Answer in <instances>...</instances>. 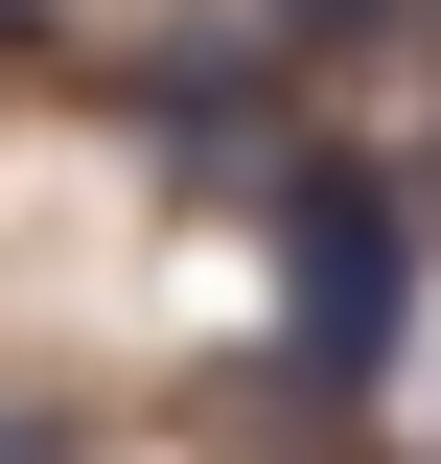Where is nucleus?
I'll return each instance as SVG.
<instances>
[{
  "mask_svg": "<svg viewBox=\"0 0 441 464\" xmlns=\"http://www.w3.org/2000/svg\"><path fill=\"white\" fill-rule=\"evenodd\" d=\"M395 325H418V186H372L348 140H302V163H279V395L372 418Z\"/></svg>",
  "mask_w": 441,
  "mask_h": 464,
  "instance_id": "1",
  "label": "nucleus"
},
{
  "mask_svg": "<svg viewBox=\"0 0 441 464\" xmlns=\"http://www.w3.org/2000/svg\"><path fill=\"white\" fill-rule=\"evenodd\" d=\"M24 24H47V0H0V47H24Z\"/></svg>",
  "mask_w": 441,
  "mask_h": 464,
  "instance_id": "2",
  "label": "nucleus"
}]
</instances>
